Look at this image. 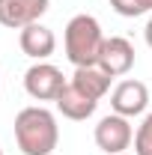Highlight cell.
<instances>
[{"label": "cell", "instance_id": "obj_2", "mask_svg": "<svg viewBox=\"0 0 152 155\" xmlns=\"http://www.w3.org/2000/svg\"><path fill=\"white\" fill-rule=\"evenodd\" d=\"M104 33H101V24L93 15H75V18L66 24V33H63V45H66V57L75 69L84 66H98V54H101V45H104Z\"/></svg>", "mask_w": 152, "mask_h": 155}, {"label": "cell", "instance_id": "obj_5", "mask_svg": "<svg viewBox=\"0 0 152 155\" xmlns=\"http://www.w3.org/2000/svg\"><path fill=\"white\" fill-rule=\"evenodd\" d=\"M111 107H114V114L119 116H140L146 107H149V90H146V84L143 81H119L114 87V93H111Z\"/></svg>", "mask_w": 152, "mask_h": 155}, {"label": "cell", "instance_id": "obj_3", "mask_svg": "<svg viewBox=\"0 0 152 155\" xmlns=\"http://www.w3.org/2000/svg\"><path fill=\"white\" fill-rule=\"evenodd\" d=\"M69 81L63 78L57 66H51V63H33L27 72H24V90H27V96L36 98V101H57L60 90L66 87Z\"/></svg>", "mask_w": 152, "mask_h": 155}, {"label": "cell", "instance_id": "obj_15", "mask_svg": "<svg viewBox=\"0 0 152 155\" xmlns=\"http://www.w3.org/2000/svg\"><path fill=\"white\" fill-rule=\"evenodd\" d=\"M122 155H128V152H122Z\"/></svg>", "mask_w": 152, "mask_h": 155}, {"label": "cell", "instance_id": "obj_4", "mask_svg": "<svg viewBox=\"0 0 152 155\" xmlns=\"http://www.w3.org/2000/svg\"><path fill=\"white\" fill-rule=\"evenodd\" d=\"M95 146L107 155H122L128 146L134 143V128L128 122V116L119 114H107L104 119H98L95 125Z\"/></svg>", "mask_w": 152, "mask_h": 155}, {"label": "cell", "instance_id": "obj_12", "mask_svg": "<svg viewBox=\"0 0 152 155\" xmlns=\"http://www.w3.org/2000/svg\"><path fill=\"white\" fill-rule=\"evenodd\" d=\"M134 155H152V114L143 116L134 131Z\"/></svg>", "mask_w": 152, "mask_h": 155}, {"label": "cell", "instance_id": "obj_14", "mask_svg": "<svg viewBox=\"0 0 152 155\" xmlns=\"http://www.w3.org/2000/svg\"><path fill=\"white\" fill-rule=\"evenodd\" d=\"M0 155H3V149H0Z\"/></svg>", "mask_w": 152, "mask_h": 155}, {"label": "cell", "instance_id": "obj_6", "mask_svg": "<svg viewBox=\"0 0 152 155\" xmlns=\"http://www.w3.org/2000/svg\"><path fill=\"white\" fill-rule=\"evenodd\" d=\"M98 69L111 78H122L134 69V45L122 36L104 39L101 54H98Z\"/></svg>", "mask_w": 152, "mask_h": 155}, {"label": "cell", "instance_id": "obj_7", "mask_svg": "<svg viewBox=\"0 0 152 155\" xmlns=\"http://www.w3.org/2000/svg\"><path fill=\"white\" fill-rule=\"evenodd\" d=\"M51 0H0V24L9 30H24L48 12Z\"/></svg>", "mask_w": 152, "mask_h": 155}, {"label": "cell", "instance_id": "obj_13", "mask_svg": "<svg viewBox=\"0 0 152 155\" xmlns=\"http://www.w3.org/2000/svg\"><path fill=\"white\" fill-rule=\"evenodd\" d=\"M143 39H146V45L152 48V18L146 21V27H143Z\"/></svg>", "mask_w": 152, "mask_h": 155}, {"label": "cell", "instance_id": "obj_10", "mask_svg": "<svg viewBox=\"0 0 152 155\" xmlns=\"http://www.w3.org/2000/svg\"><path fill=\"white\" fill-rule=\"evenodd\" d=\"M69 84H75L84 96H90L93 101H101L111 90V75H104L98 66H84V69H75V75Z\"/></svg>", "mask_w": 152, "mask_h": 155}, {"label": "cell", "instance_id": "obj_8", "mask_svg": "<svg viewBox=\"0 0 152 155\" xmlns=\"http://www.w3.org/2000/svg\"><path fill=\"white\" fill-rule=\"evenodd\" d=\"M18 45H21V51H24L30 60L42 63V60H48L51 54H54V48H57V36H54V30H48L45 24H39V21H36V24L18 30Z\"/></svg>", "mask_w": 152, "mask_h": 155}, {"label": "cell", "instance_id": "obj_9", "mask_svg": "<svg viewBox=\"0 0 152 155\" xmlns=\"http://www.w3.org/2000/svg\"><path fill=\"white\" fill-rule=\"evenodd\" d=\"M57 110L66 119H72V122H84V119H90L95 114V107H98V101H93L90 96H84L81 90H78L75 84H66L63 90H60L57 96Z\"/></svg>", "mask_w": 152, "mask_h": 155}, {"label": "cell", "instance_id": "obj_11", "mask_svg": "<svg viewBox=\"0 0 152 155\" xmlns=\"http://www.w3.org/2000/svg\"><path fill=\"white\" fill-rule=\"evenodd\" d=\"M111 6L122 18H137V15L152 12V0H111Z\"/></svg>", "mask_w": 152, "mask_h": 155}, {"label": "cell", "instance_id": "obj_1", "mask_svg": "<svg viewBox=\"0 0 152 155\" xmlns=\"http://www.w3.org/2000/svg\"><path fill=\"white\" fill-rule=\"evenodd\" d=\"M15 143L24 155H51L60 143L57 116L42 104H30L15 116Z\"/></svg>", "mask_w": 152, "mask_h": 155}]
</instances>
